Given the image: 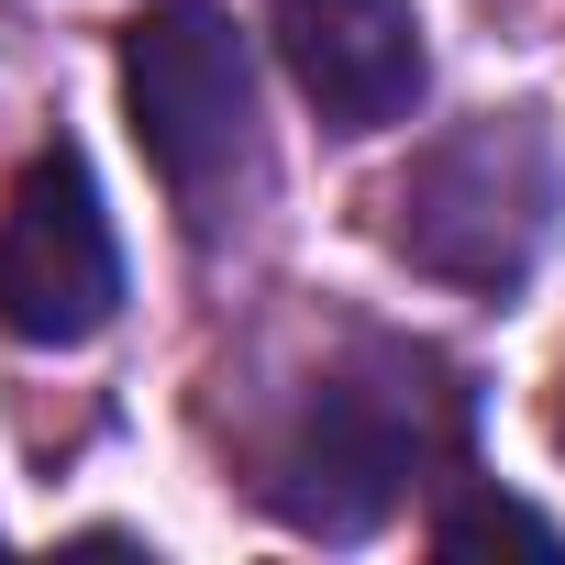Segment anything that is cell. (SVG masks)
<instances>
[{
	"instance_id": "cell-1",
	"label": "cell",
	"mask_w": 565,
	"mask_h": 565,
	"mask_svg": "<svg viewBox=\"0 0 565 565\" xmlns=\"http://www.w3.org/2000/svg\"><path fill=\"white\" fill-rule=\"evenodd\" d=\"M466 433L455 366L422 344H355L266 455V510L300 532H377L411 477H433Z\"/></svg>"
},
{
	"instance_id": "cell-2",
	"label": "cell",
	"mask_w": 565,
	"mask_h": 565,
	"mask_svg": "<svg viewBox=\"0 0 565 565\" xmlns=\"http://www.w3.org/2000/svg\"><path fill=\"white\" fill-rule=\"evenodd\" d=\"M554 200H565L554 134L532 111H477L411 156V178L388 189V244L444 289H521L554 233Z\"/></svg>"
},
{
	"instance_id": "cell-3",
	"label": "cell",
	"mask_w": 565,
	"mask_h": 565,
	"mask_svg": "<svg viewBox=\"0 0 565 565\" xmlns=\"http://www.w3.org/2000/svg\"><path fill=\"white\" fill-rule=\"evenodd\" d=\"M122 111H134V145L156 156V178L211 222L222 189L255 156V67H244V34L211 12V0H156V12L122 34Z\"/></svg>"
},
{
	"instance_id": "cell-4",
	"label": "cell",
	"mask_w": 565,
	"mask_h": 565,
	"mask_svg": "<svg viewBox=\"0 0 565 565\" xmlns=\"http://www.w3.org/2000/svg\"><path fill=\"white\" fill-rule=\"evenodd\" d=\"M111 311H122V244H111L100 178L78 145H45L0 200V333L89 344Z\"/></svg>"
},
{
	"instance_id": "cell-5",
	"label": "cell",
	"mask_w": 565,
	"mask_h": 565,
	"mask_svg": "<svg viewBox=\"0 0 565 565\" xmlns=\"http://www.w3.org/2000/svg\"><path fill=\"white\" fill-rule=\"evenodd\" d=\"M277 56L333 134H388L422 100V12L411 0H266Z\"/></svg>"
},
{
	"instance_id": "cell-6",
	"label": "cell",
	"mask_w": 565,
	"mask_h": 565,
	"mask_svg": "<svg viewBox=\"0 0 565 565\" xmlns=\"http://www.w3.org/2000/svg\"><path fill=\"white\" fill-rule=\"evenodd\" d=\"M433 543H444V554H488V543H521V554H554L565 532H554L543 510H521V499H455V510L433 521Z\"/></svg>"
},
{
	"instance_id": "cell-7",
	"label": "cell",
	"mask_w": 565,
	"mask_h": 565,
	"mask_svg": "<svg viewBox=\"0 0 565 565\" xmlns=\"http://www.w3.org/2000/svg\"><path fill=\"white\" fill-rule=\"evenodd\" d=\"M554 433H565V411H554Z\"/></svg>"
}]
</instances>
